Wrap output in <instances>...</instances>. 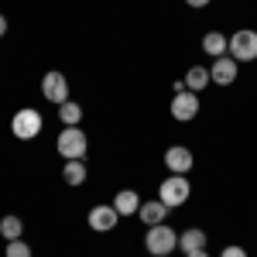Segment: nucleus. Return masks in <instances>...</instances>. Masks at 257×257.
I'll use <instances>...</instances> for the list:
<instances>
[{"label": "nucleus", "instance_id": "ddd939ff", "mask_svg": "<svg viewBox=\"0 0 257 257\" xmlns=\"http://www.w3.org/2000/svg\"><path fill=\"white\" fill-rule=\"evenodd\" d=\"M178 250L182 254H192V250H206V233L199 226H189L178 233Z\"/></svg>", "mask_w": 257, "mask_h": 257}, {"label": "nucleus", "instance_id": "f03ea898", "mask_svg": "<svg viewBox=\"0 0 257 257\" xmlns=\"http://www.w3.org/2000/svg\"><path fill=\"white\" fill-rule=\"evenodd\" d=\"M189 196H192V185H189V178H185V175H168L158 185V199L168 206V209L185 206V202H189Z\"/></svg>", "mask_w": 257, "mask_h": 257}, {"label": "nucleus", "instance_id": "5701e85b", "mask_svg": "<svg viewBox=\"0 0 257 257\" xmlns=\"http://www.w3.org/2000/svg\"><path fill=\"white\" fill-rule=\"evenodd\" d=\"M185 257H209L206 250H192V254H185Z\"/></svg>", "mask_w": 257, "mask_h": 257}, {"label": "nucleus", "instance_id": "6e6552de", "mask_svg": "<svg viewBox=\"0 0 257 257\" xmlns=\"http://www.w3.org/2000/svg\"><path fill=\"white\" fill-rule=\"evenodd\" d=\"M86 223H89L96 233H110V230L120 223V213L113 209V202H110V206H93L89 216H86Z\"/></svg>", "mask_w": 257, "mask_h": 257}, {"label": "nucleus", "instance_id": "f3484780", "mask_svg": "<svg viewBox=\"0 0 257 257\" xmlns=\"http://www.w3.org/2000/svg\"><path fill=\"white\" fill-rule=\"evenodd\" d=\"M59 120H62V127H79V120H82V106H79V103H72V99L59 103Z\"/></svg>", "mask_w": 257, "mask_h": 257}, {"label": "nucleus", "instance_id": "b1692460", "mask_svg": "<svg viewBox=\"0 0 257 257\" xmlns=\"http://www.w3.org/2000/svg\"><path fill=\"white\" fill-rule=\"evenodd\" d=\"M161 257H168V254H161Z\"/></svg>", "mask_w": 257, "mask_h": 257}, {"label": "nucleus", "instance_id": "7ed1b4c3", "mask_svg": "<svg viewBox=\"0 0 257 257\" xmlns=\"http://www.w3.org/2000/svg\"><path fill=\"white\" fill-rule=\"evenodd\" d=\"M41 127H45V120L35 106H21L18 113L11 117V131H14V138L18 141H31L41 134Z\"/></svg>", "mask_w": 257, "mask_h": 257}, {"label": "nucleus", "instance_id": "4be33fe9", "mask_svg": "<svg viewBox=\"0 0 257 257\" xmlns=\"http://www.w3.org/2000/svg\"><path fill=\"white\" fill-rule=\"evenodd\" d=\"M4 35H7V18L0 14V38H4Z\"/></svg>", "mask_w": 257, "mask_h": 257}, {"label": "nucleus", "instance_id": "412c9836", "mask_svg": "<svg viewBox=\"0 0 257 257\" xmlns=\"http://www.w3.org/2000/svg\"><path fill=\"white\" fill-rule=\"evenodd\" d=\"M185 4H189V7H209L213 0H185Z\"/></svg>", "mask_w": 257, "mask_h": 257}, {"label": "nucleus", "instance_id": "f257e3e1", "mask_svg": "<svg viewBox=\"0 0 257 257\" xmlns=\"http://www.w3.org/2000/svg\"><path fill=\"white\" fill-rule=\"evenodd\" d=\"M55 151H59L65 161L86 158V151H89V138L82 134L79 127H62V131H59V141H55Z\"/></svg>", "mask_w": 257, "mask_h": 257}, {"label": "nucleus", "instance_id": "423d86ee", "mask_svg": "<svg viewBox=\"0 0 257 257\" xmlns=\"http://www.w3.org/2000/svg\"><path fill=\"white\" fill-rule=\"evenodd\" d=\"M41 96L48 99V103H55V106L65 103V99H69V79H65L62 72H55V69L45 72V76H41Z\"/></svg>", "mask_w": 257, "mask_h": 257}, {"label": "nucleus", "instance_id": "0eeeda50", "mask_svg": "<svg viewBox=\"0 0 257 257\" xmlns=\"http://www.w3.org/2000/svg\"><path fill=\"white\" fill-rule=\"evenodd\" d=\"M172 117H175L178 123L196 120V117H199V93H192V89L175 93V96H172Z\"/></svg>", "mask_w": 257, "mask_h": 257}, {"label": "nucleus", "instance_id": "9d476101", "mask_svg": "<svg viewBox=\"0 0 257 257\" xmlns=\"http://www.w3.org/2000/svg\"><path fill=\"white\" fill-rule=\"evenodd\" d=\"M192 151H189V148H182V144H175V148H168V151H165V165H168V172H172V175H185V172H189V168H192Z\"/></svg>", "mask_w": 257, "mask_h": 257}, {"label": "nucleus", "instance_id": "39448f33", "mask_svg": "<svg viewBox=\"0 0 257 257\" xmlns=\"http://www.w3.org/2000/svg\"><path fill=\"white\" fill-rule=\"evenodd\" d=\"M230 59H237V62H254L257 59V31L240 28V31L230 35Z\"/></svg>", "mask_w": 257, "mask_h": 257}, {"label": "nucleus", "instance_id": "20e7f679", "mask_svg": "<svg viewBox=\"0 0 257 257\" xmlns=\"http://www.w3.org/2000/svg\"><path fill=\"white\" fill-rule=\"evenodd\" d=\"M144 247H148V254H172L178 247V233L172 230V226H165V223H158V226H148V237H144Z\"/></svg>", "mask_w": 257, "mask_h": 257}, {"label": "nucleus", "instance_id": "f8f14e48", "mask_svg": "<svg viewBox=\"0 0 257 257\" xmlns=\"http://www.w3.org/2000/svg\"><path fill=\"white\" fill-rule=\"evenodd\" d=\"M113 209L120 213V219H123V216H138L141 196L134 192V189H123V192H117V196H113Z\"/></svg>", "mask_w": 257, "mask_h": 257}, {"label": "nucleus", "instance_id": "6ab92c4d", "mask_svg": "<svg viewBox=\"0 0 257 257\" xmlns=\"http://www.w3.org/2000/svg\"><path fill=\"white\" fill-rule=\"evenodd\" d=\"M4 257H31V247L24 243V240H7V250Z\"/></svg>", "mask_w": 257, "mask_h": 257}, {"label": "nucleus", "instance_id": "9b49d317", "mask_svg": "<svg viewBox=\"0 0 257 257\" xmlns=\"http://www.w3.org/2000/svg\"><path fill=\"white\" fill-rule=\"evenodd\" d=\"M138 216L144 226H158V223H165V216H168V206L161 202V199H155V202H141Z\"/></svg>", "mask_w": 257, "mask_h": 257}, {"label": "nucleus", "instance_id": "aec40b11", "mask_svg": "<svg viewBox=\"0 0 257 257\" xmlns=\"http://www.w3.org/2000/svg\"><path fill=\"white\" fill-rule=\"evenodd\" d=\"M219 257H247V250H243V247H223Z\"/></svg>", "mask_w": 257, "mask_h": 257}, {"label": "nucleus", "instance_id": "a211bd4d", "mask_svg": "<svg viewBox=\"0 0 257 257\" xmlns=\"http://www.w3.org/2000/svg\"><path fill=\"white\" fill-rule=\"evenodd\" d=\"M21 233H24V223H21V216L7 213V216L0 219V237H4V240H21Z\"/></svg>", "mask_w": 257, "mask_h": 257}, {"label": "nucleus", "instance_id": "4468645a", "mask_svg": "<svg viewBox=\"0 0 257 257\" xmlns=\"http://www.w3.org/2000/svg\"><path fill=\"white\" fill-rule=\"evenodd\" d=\"M202 52H206V55H213V59L230 55V38H226V35H219V31H209V35H202Z\"/></svg>", "mask_w": 257, "mask_h": 257}, {"label": "nucleus", "instance_id": "dca6fc26", "mask_svg": "<svg viewBox=\"0 0 257 257\" xmlns=\"http://www.w3.org/2000/svg\"><path fill=\"white\" fill-rule=\"evenodd\" d=\"M209 82H213V76H209L206 65H192V69L185 72V89H192V93H202Z\"/></svg>", "mask_w": 257, "mask_h": 257}, {"label": "nucleus", "instance_id": "1a4fd4ad", "mask_svg": "<svg viewBox=\"0 0 257 257\" xmlns=\"http://www.w3.org/2000/svg\"><path fill=\"white\" fill-rule=\"evenodd\" d=\"M209 76H213V82H216V86H230V82H237V59H230V55L213 59Z\"/></svg>", "mask_w": 257, "mask_h": 257}, {"label": "nucleus", "instance_id": "2eb2a0df", "mask_svg": "<svg viewBox=\"0 0 257 257\" xmlns=\"http://www.w3.org/2000/svg\"><path fill=\"white\" fill-rule=\"evenodd\" d=\"M62 182H65V185H72V189L82 185V182H86V161H82V158L65 161V165H62Z\"/></svg>", "mask_w": 257, "mask_h": 257}]
</instances>
